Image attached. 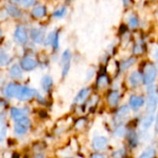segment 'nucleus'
<instances>
[{
  "label": "nucleus",
  "mask_w": 158,
  "mask_h": 158,
  "mask_svg": "<svg viewBox=\"0 0 158 158\" xmlns=\"http://www.w3.org/2000/svg\"><path fill=\"white\" fill-rule=\"evenodd\" d=\"M157 76V69L153 64H147L144 68L143 82L146 86L152 85Z\"/></svg>",
  "instance_id": "1"
},
{
  "label": "nucleus",
  "mask_w": 158,
  "mask_h": 158,
  "mask_svg": "<svg viewBox=\"0 0 158 158\" xmlns=\"http://www.w3.org/2000/svg\"><path fill=\"white\" fill-rule=\"evenodd\" d=\"M30 127H31V120L27 116H25L15 121L14 131L17 135H23L27 133Z\"/></svg>",
  "instance_id": "2"
},
{
  "label": "nucleus",
  "mask_w": 158,
  "mask_h": 158,
  "mask_svg": "<svg viewBox=\"0 0 158 158\" xmlns=\"http://www.w3.org/2000/svg\"><path fill=\"white\" fill-rule=\"evenodd\" d=\"M37 95V91L33 88L25 87V86H20L19 90L17 94V99L19 101H28L32 99L34 96Z\"/></svg>",
  "instance_id": "3"
},
{
  "label": "nucleus",
  "mask_w": 158,
  "mask_h": 158,
  "mask_svg": "<svg viewBox=\"0 0 158 158\" xmlns=\"http://www.w3.org/2000/svg\"><path fill=\"white\" fill-rule=\"evenodd\" d=\"M158 105V95L157 93H151L148 94L147 102H146V110L148 114H153Z\"/></svg>",
  "instance_id": "4"
},
{
  "label": "nucleus",
  "mask_w": 158,
  "mask_h": 158,
  "mask_svg": "<svg viewBox=\"0 0 158 158\" xmlns=\"http://www.w3.org/2000/svg\"><path fill=\"white\" fill-rule=\"evenodd\" d=\"M37 65H38L37 61L31 57H24L20 61V67L22 70L25 71H32L37 67Z\"/></svg>",
  "instance_id": "5"
},
{
  "label": "nucleus",
  "mask_w": 158,
  "mask_h": 158,
  "mask_svg": "<svg viewBox=\"0 0 158 158\" xmlns=\"http://www.w3.org/2000/svg\"><path fill=\"white\" fill-rule=\"evenodd\" d=\"M14 36H15V39L20 44H25L28 41V34L23 27H20V26L17 27L14 33Z\"/></svg>",
  "instance_id": "6"
},
{
  "label": "nucleus",
  "mask_w": 158,
  "mask_h": 158,
  "mask_svg": "<svg viewBox=\"0 0 158 158\" xmlns=\"http://www.w3.org/2000/svg\"><path fill=\"white\" fill-rule=\"evenodd\" d=\"M107 139L104 136H97L93 140V148L96 151L103 150L107 144Z\"/></svg>",
  "instance_id": "7"
},
{
  "label": "nucleus",
  "mask_w": 158,
  "mask_h": 158,
  "mask_svg": "<svg viewBox=\"0 0 158 158\" xmlns=\"http://www.w3.org/2000/svg\"><path fill=\"white\" fill-rule=\"evenodd\" d=\"M19 88H20V86L16 84V83H9L5 88V95L8 98L17 97V94L19 90Z\"/></svg>",
  "instance_id": "8"
},
{
  "label": "nucleus",
  "mask_w": 158,
  "mask_h": 158,
  "mask_svg": "<svg viewBox=\"0 0 158 158\" xmlns=\"http://www.w3.org/2000/svg\"><path fill=\"white\" fill-rule=\"evenodd\" d=\"M144 105V99L141 96H131L130 98V106L133 110H139Z\"/></svg>",
  "instance_id": "9"
},
{
  "label": "nucleus",
  "mask_w": 158,
  "mask_h": 158,
  "mask_svg": "<svg viewBox=\"0 0 158 158\" xmlns=\"http://www.w3.org/2000/svg\"><path fill=\"white\" fill-rule=\"evenodd\" d=\"M31 39L37 43V44H42L44 40V31L42 29H32L31 32Z\"/></svg>",
  "instance_id": "10"
},
{
  "label": "nucleus",
  "mask_w": 158,
  "mask_h": 158,
  "mask_svg": "<svg viewBox=\"0 0 158 158\" xmlns=\"http://www.w3.org/2000/svg\"><path fill=\"white\" fill-rule=\"evenodd\" d=\"M90 92H91L90 88H81L78 92V94L75 96V98H74V103H81V102H82L89 96Z\"/></svg>",
  "instance_id": "11"
},
{
  "label": "nucleus",
  "mask_w": 158,
  "mask_h": 158,
  "mask_svg": "<svg viewBox=\"0 0 158 158\" xmlns=\"http://www.w3.org/2000/svg\"><path fill=\"white\" fill-rule=\"evenodd\" d=\"M143 81V75L140 72L134 71L130 75V84L132 87H138Z\"/></svg>",
  "instance_id": "12"
},
{
  "label": "nucleus",
  "mask_w": 158,
  "mask_h": 158,
  "mask_svg": "<svg viewBox=\"0 0 158 158\" xmlns=\"http://www.w3.org/2000/svg\"><path fill=\"white\" fill-rule=\"evenodd\" d=\"M9 76L14 79H19L22 77V69L20 65L14 64L9 69Z\"/></svg>",
  "instance_id": "13"
},
{
  "label": "nucleus",
  "mask_w": 158,
  "mask_h": 158,
  "mask_svg": "<svg viewBox=\"0 0 158 158\" xmlns=\"http://www.w3.org/2000/svg\"><path fill=\"white\" fill-rule=\"evenodd\" d=\"M10 115L12 117V119H14V121H17L22 117L26 116V112L23 109H19V108H11L10 109Z\"/></svg>",
  "instance_id": "14"
},
{
  "label": "nucleus",
  "mask_w": 158,
  "mask_h": 158,
  "mask_svg": "<svg viewBox=\"0 0 158 158\" xmlns=\"http://www.w3.org/2000/svg\"><path fill=\"white\" fill-rule=\"evenodd\" d=\"M41 86L44 91H49L53 87V78L50 75H44L41 80Z\"/></svg>",
  "instance_id": "15"
},
{
  "label": "nucleus",
  "mask_w": 158,
  "mask_h": 158,
  "mask_svg": "<svg viewBox=\"0 0 158 158\" xmlns=\"http://www.w3.org/2000/svg\"><path fill=\"white\" fill-rule=\"evenodd\" d=\"M155 120H156V117H155V115H154V114H148V115H146L143 117V121H142L143 129H148L152 126V124L155 122Z\"/></svg>",
  "instance_id": "16"
},
{
  "label": "nucleus",
  "mask_w": 158,
  "mask_h": 158,
  "mask_svg": "<svg viewBox=\"0 0 158 158\" xmlns=\"http://www.w3.org/2000/svg\"><path fill=\"white\" fill-rule=\"evenodd\" d=\"M119 101V92L118 91H111L110 94L108 95V98H107V102H108V104L110 106H116L118 104Z\"/></svg>",
  "instance_id": "17"
},
{
  "label": "nucleus",
  "mask_w": 158,
  "mask_h": 158,
  "mask_svg": "<svg viewBox=\"0 0 158 158\" xmlns=\"http://www.w3.org/2000/svg\"><path fill=\"white\" fill-rule=\"evenodd\" d=\"M6 10L13 18H19V17L21 16V11L17 7L13 6V5H6Z\"/></svg>",
  "instance_id": "18"
},
{
  "label": "nucleus",
  "mask_w": 158,
  "mask_h": 158,
  "mask_svg": "<svg viewBox=\"0 0 158 158\" xmlns=\"http://www.w3.org/2000/svg\"><path fill=\"white\" fill-rule=\"evenodd\" d=\"M156 149L153 147H148L144 151L142 152V154L139 156L138 158H154L156 156Z\"/></svg>",
  "instance_id": "19"
},
{
  "label": "nucleus",
  "mask_w": 158,
  "mask_h": 158,
  "mask_svg": "<svg viewBox=\"0 0 158 158\" xmlns=\"http://www.w3.org/2000/svg\"><path fill=\"white\" fill-rule=\"evenodd\" d=\"M129 114H130V107L128 105H123L118 110L116 115L118 119H122V118L126 117Z\"/></svg>",
  "instance_id": "20"
},
{
  "label": "nucleus",
  "mask_w": 158,
  "mask_h": 158,
  "mask_svg": "<svg viewBox=\"0 0 158 158\" xmlns=\"http://www.w3.org/2000/svg\"><path fill=\"white\" fill-rule=\"evenodd\" d=\"M109 83L108 77L106 74H101L97 79V88H106Z\"/></svg>",
  "instance_id": "21"
},
{
  "label": "nucleus",
  "mask_w": 158,
  "mask_h": 158,
  "mask_svg": "<svg viewBox=\"0 0 158 158\" xmlns=\"http://www.w3.org/2000/svg\"><path fill=\"white\" fill-rule=\"evenodd\" d=\"M135 61H136V59L133 58V57H131V58H130V59H128L126 61H123L121 62V64H120V69L122 71H125V70L129 69L130 67H131L135 63Z\"/></svg>",
  "instance_id": "22"
},
{
  "label": "nucleus",
  "mask_w": 158,
  "mask_h": 158,
  "mask_svg": "<svg viewBox=\"0 0 158 158\" xmlns=\"http://www.w3.org/2000/svg\"><path fill=\"white\" fill-rule=\"evenodd\" d=\"M44 14H45V7H43V6L35 7L32 9V15H33L35 18H41V17H43Z\"/></svg>",
  "instance_id": "23"
},
{
  "label": "nucleus",
  "mask_w": 158,
  "mask_h": 158,
  "mask_svg": "<svg viewBox=\"0 0 158 158\" xmlns=\"http://www.w3.org/2000/svg\"><path fill=\"white\" fill-rule=\"evenodd\" d=\"M10 61V56L7 53L0 52V66H6Z\"/></svg>",
  "instance_id": "24"
},
{
  "label": "nucleus",
  "mask_w": 158,
  "mask_h": 158,
  "mask_svg": "<svg viewBox=\"0 0 158 158\" xmlns=\"http://www.w3.org/2000/svg\"><path fill=\"white\" fill-rule=\"evenodd\" d=\"M126 134V129L124 126H119L115 130V136L117 138H122Z\"/></svg>",
  "instance_id": "25"
},
{
  "label": "nucleus",
  "mask_w": 158,
  "mask_h": 158,
  "mask_svg": "<svg viewBox=\"0 0 158 158\" xmlns=\"http://www.w3.org/2000/svg\"><path fill=\"white\" fill-rule=\"evenodd\" d=\"M70 59H71V52H70V50H69V49H66V50L63 52V54H62V58H61V60H62L63 63L69 62V61H70Z\"/></svg>",
  "instance_id": "26"
},
{
  "label": "nucleus",
  "mask_w": 158,
  "mask_h": 158,
  "mask_svg": "<svg viewBox=\"0 0 158 158\" xmlns=\"http://www.w3.org/2000/svg\"><path fill=\"white\" fill-rule=\"evenodd\" d=\"M69 69H70V61L69 62H66V63H63V68H62V77H66L69 72Z\"/></svg>",
  "instance_id": "27"
},
{
  "label": "nucleus",
  "mask_w": 158,
  "mask_h": 158,
  "mask_svg": "<svg viewBox=\"0 0 158 158\" xmlns=\"http://www.w3.org/2000/svg\"><path fill=\"white\" fill-rule=\"evenodd\" d=\"M66 12H67V8L63 7H61V8L56 10V11L54 12V16H55V17L61 18V17H63V16L66 14Z\"/></svg>",
  "instance_id": "28"
},
{
  "label": "nucleus",
  "mask_w": 158,
  "mask_h": 158,
  "mask_svg": "<svg viewBox=\"0 0 158 158\" xmlns=\"http://www.w3.org/2000/svg\"><path fill=\"white\" fill-rule=\"evenodd\" d=\"M129 142H130V143H131L132 146H136V144H137V136H136L135 133L131 132V133L129 135Z\"/></svg>",
  "instance_id": "29"
},
{
  "label": "nucleus",
  "mask_w": 158,
  "mask_h": 158,
  "mask_svg": "<svg viewBox=\"0 0 158 158\" xmlns=\"http://www.w3.org/2000/svg\"><path fill=\"white\" fill-rule=\"evenodd\" d=\"M139 24V20L136 17H131L130 18L129 20V25L131 27V28H136Z\"/></svg>",
  "instance_id": "30"
},
{
  "label": "nucleus",
  "mask_w": 158,
  "mask_h": 158,
  "mask_svg": "<svg viewBox=\"0 0 158 158\" xmlns=\"http://www.w3.org/2000/svg\"><path fill=\"white\" fill-rule=\"evenodd\" d=\"M58 41H59V35H58L57 33H56L55 34V36H54V39H53V43H52V45H53V47H54L55 49L58 48V46H59Z\"/></svg>",
  "instance_id": "31"
},
{
  "label": "nucleus",
  "mask_w": 158,
  "mask_h": 158,
  "mask_svg": "<svg viewBox=\"0 0 158 158\" xmlns=\"http://www.w3.org/2000/svg\"><path fill=\"white\" fill-rule=\"evenodd\" d=\"M34 2H35V0H21V4L25 7H28L33 5Z\"/></svg>",
  "instance_id": "32"
},
{
  "label": "nucleus",
  "mask_w": 158,
  "mask_h": 158,
  "mask_svg": "<svg viewBox=\"0 0 158 158\" xmlns=\"http://www.w3.org/2000/svg\"><path fill=\"white\" fill-rule=\"evenodd\" d=\"M6 135V129L5 127H3V128L0 129V142L3 141V140L5 139Z\"/></svg>",
  "instance_id": "33"
},
{
  "label": "nucleus",
  "mask_w": 158,
  "mask_h": 158,
  "mask_svg": "<svg viewBox=\"0 0 158 158\" xmlns=\"http://www.w3.org/2000/svg\"><path fill=\"white\" fill-rule=\"evenodd\" d=\"M94 74V71L93 69H90V70L87 72V76H86V79H87V80H91V79L93 78Z\"/></svg>",
  "instance_id": "34"
},
{
  "label": "nucleus",
  "mask_w": 158,
  "mask_h": 158,
  "mask_svg": "<svg viewBox=\"0 0 158 158\" xmlns=\"http://www.w3.org/2000/svg\"><path fill=\"white\" fill-rule=\"evenodd\" d=\"M123 156V153H121V151H117L113 154V158H122Z\"/></svg>",
  "instance_id": "35"
},
{
  "label": "nucleus",
  "mask_w": 158,
  "mask_h": 158,
  "mask_svg": "<svg viewBox=\"0 0 158 158\" xmlns=\"http://www.w3.org/2000/svg\"><path fill=\"white\" fill-rule=\"evenodd\" d=\"M142 52H143V49H142L141 46L136 45L135 47H134V53H135V54H140V53H142Z\"/></svg>",
  "instance_id": "36"
},
{
  "label": "nucleus",
  "mask_w": 158,
  "mask_h": 158,
  "mask_svg": "<svg viewBox=\"0 0 158 158\" xmlns=\"http://www.w3.org/2000/svg\"><path fill=\"white\" fill-rule=\"evenodd\" d=\"M84 123H85V119H80V120L77 122L76 127H77L78 129H81V128L84 125Z\"/></svg>",
  "instance_id": "37"
},
{
  "label": "nucleus",
  "mask_w": 158,
  "mask_h": 158,
  "mask_svg": "<svg viewBox=\"0 0 158 158\" xmlns=\"http://www.w3.org/2000/svg\"><path fill=\"white\" fill-rule=\"evenodd\" d=\"M91 158H105V156L102 154H94L91 156Z\"/></svg>",
  "instance_id": "38"
},
{
  "label": "nucleus",
  "mask_w": 158,
  "mask_h": 158,
  "mask_svg": "<svg viewBox=\"0 0 158 158\" xmlns=\"http://www.w3.org/2000/svg\"><path fill=\"white\" fill-rule=\"evenodd\" d=\"M34 158H44V156L42 153H38L34 156Z\"/></svg>",
  "instance_id": "39"
},
{
  "label": "nucleus",
  "mask_w": 158,
  "mask_h": 158,
  "mask_svg": "<svg viewBox=\"0 0 158 158\" xmlns=\"http://www.w3.org/2000/svg\"><path fill=\"white\" fill-rule=\"evenodd\" d=\"M156 129V132H158V115L156 118V129Z\"/></svg>",
  "instance_id": "40"
},
{
  "label": "nucleus",
  "mask_w": 158,
  "mask_h": 158,
  "mask_svg": "<svg viewBox=\"0 0 158 158\" xmlns=\"http://www.w3.org/2000/svg\"><path fill=\"white\" fill-rule=\"evenodd\" d=\"M12 2H14V3H17V2H19L20 0H11Z\"/></svg>",
  "instance_id": "41"
},
{
  "label": "nucleus",
  "mask_w": 158,
  "mask_h": 158,
  "mask_svg": "<svg viewBox=\"0 0 158 158\" xmlns=\"http://www.w3.org/2000/svg\"><path fill=\"white\" fill-rule=\"evenodd\" d=\"M0 36H1V31H0Z\"/></svg>",
  "instance_id": "42"
},
{
  "label": "nucleus",
  "mask_w": 158,
  "mask_h": 158,
  "mask_svg": "<svg viewBox=\"0 0 158 158\" xmlns=\"http://www.w3.org/2000/svg\"><path fill=\"white\" fill-rule=\"evenodd\" d=\"M156 14H157V17H158V10H157V13H156Z\"/></svg>",
  "instance_id": "43"
},
{
  "label": "nucleus",
  "mask_w": 158,
  "mask_h": 158,
  "mask_svg": "<svg viewBox=\"0 0 158 158\" xmlns=\"http://www.w3.org/2000/svg\"><path fill=\"white\" fill-rule=\"evenodd\" d=\"M68 158H71V157H68Z\"/></svg>",
  "instance_id": "44"
}]
</instances>
